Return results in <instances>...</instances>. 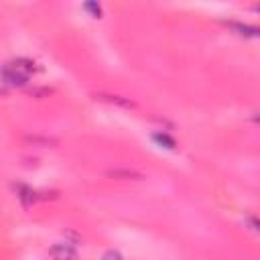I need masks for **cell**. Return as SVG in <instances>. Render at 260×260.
<instances>
[{"label":"cell","mask_w":260,"mask_h":260,"mask_svg":"<svg viewBox=\"0 0 260 260\" xmlns=\"http://www.w3.org/2000/svg\"><path fill=\"white\" fill-rule=\"evenodd\" d=\"M0 77H2V84H6L8 88H24V86H27V82H29L27 75H20L8 63L0 69Z\"/></svg>","instance_id":"cell-1"},{"label":"cell","mask_w":260,"mask_h":260,"mask_svg":"<svg viewBox=\"0 0 260 260\" xmlns=\"http://www.w3.org/2000/svg\"><path fill=\"white\" fill-rule=\"evenodd\" d=\"M49 256L53 260H77V250L67 242H59L49 248Z\"/></svg>","instance_id":"cell-2"},{"label":"cell","mask_w":260,"mask_h":260,"mask_svg":"<svg viewBox=\"0 0 260 260\" xmlns=\"http://www.w3.org/2000/svg\"><path fill=\"white\" fill-rule=\"evenodd\" d=\"M106 175L110 179H122V181H140V179H144V175L134 171V169H110V171H106Z\"/></svg>","instance_id":"cell-3"},{"label":"cell","mask_w":260,"mask_h":260,"mask_svg":"<svg viewBox=\"0 0 260 260\" xmlns=\"http://www.w3.org/2000/svg\"><path fill=\"white\" fill-rule=\"evenodd\" d=\"M22 140L27 142V144H33V146H43V148H55V146H59V140H57V138L41 136V134H27Z\"/></svg>","instance_id":"cell-4"},{"label":"cell","mask_w":260,"mask_h":260,"mask_svg":"<svg viewBox=\"0 0 260 260\" xmlns=\"http://www.w3.org/2000/svg\"><path fill=\"white\" fill-rule=\"evenodd\" d=\"M96 100H102V102H108V104H116V106H122V108H136V102L128 100V98H122V96H112V94H94Z\"/></svg>","instance_id":"cell-5"},{"label":"cell","mask_w":260,"mask_h":260,"mask_svg":"<svg viewBox=\"0 0 260 260\" xmlns=\"http://www.w3.org/2000/svg\"><path fill=\"white\" fill-rule=\"evenodd\" d=\"M226 27H230L232 31H236L240 37H258V27H254V24H244V22H236V20H228Z\"/></svg>","instance_id":"cell-6"},{"label":"cell","mask_w":260,"mask_h":260,"mask_svg":"<svg viewBox=\"0 0 260 260\" xmlns=\"http://www.w3.org/2000/svg\"><path fill=\"white\" fill-rule=\"evenodd\" d=\"M14 71H18L20 75H31V73H35L37 71V67H35V61H31V59H27V57H18V59H14V61H10L8 63Z\"/></svg>","instance_id":"cell-7"},{"label":"cell","mask_w":260,"mask_h":260,"mask_svg":"<svg viewBox=\"0 0 260 260\" xmlns=\"http://www.w3.org/2000/svg\"><path fill=\"white\" fill-rule=\"evenodd\" d=\"M14 189H16V197L20 199V203L24 205V207H29L35 199H37V193L31 189V187H27V185H14Z\"/></svg>","instance_id":"cell-8"},{"label":"cell","mask_w":260,"mask_h":260,"mask_svg":"<svg viewBox=\"0 0 260 260\" xmlns=\"http://www.w3.org/2000/svg\"><path fill=\"white\" fill-rule=\"evenodd\" d=\"M152 140L157 142L159 146L169 148V150H173V148L177 146V140H175L171 134H167V132H154V134H152Z\"/></svg>","instance_id":"cell-9"},{"label":"cell","mask_w":260,"mask_h":260,"mask_svg":"<svg viewBox=\"0 0 260 260\" xmlns=\"http://www.w3.org/2000/svg\"><path fill=\"white\" fill-rule=\"evenodd\" d=\"M53 94H55L53 88H33V90H29V96H31V98H37V100L49 98V96H53Z\"/></svg>","instance_id":"cell-10"},{"label":"cell","mask_w":260,"mask_h":260,"mask_svg":"<svg viewBox=\"0 0 260 260\" xmlns=\"http://www.w3.org/2000/svg\"><path fill=\"white\" fill-rule=\"evenodd\" d=\"M84 8H86L88 12H92L94 18H100V16H102V6H100L98 2H86Z\"/></svg>","instance_id":"cell-11"},{"label":"cell","mask_w":260,"mask_h":260,"mask_svg":"<svg viewBox=\"0 0 260 260\" xmlns=\"http://www.w3.org/2000/svg\"><path fill=\"white\" fill-rule=\"evenodd\" d=\"M100 260H124V256H122L118 250H106V252L102 254Z\"/></svg>","instance_id":"cell-12"},{"label":"cell","mask_w":260,"mask_h":260,"mask_svg":"<svg viewBox=\"0 0 260 260\" xmlns=\"http://www.w3.org/2000/svg\"><path fill=\"white\" fill-rule=\"evenodd\" d=\"M246 224L250 226V230H252L254 234L258 232V220H256V218H252V216H246Z\"/></svg>","instance_id":"cell-13"},{"label":"cell","mask_w":260,"mask_h":260,"mask_svg":"<svg viewBox=\"0 0 260 260\" xmlns=\"http://www.w3.org/2000/svg\"><path fill=\"white\" fill-rule=\"evenodd\" d=\"M2 96H6V88H0V98Z\"/></svg>","instance_id":"cell-14"}]
</instances>
